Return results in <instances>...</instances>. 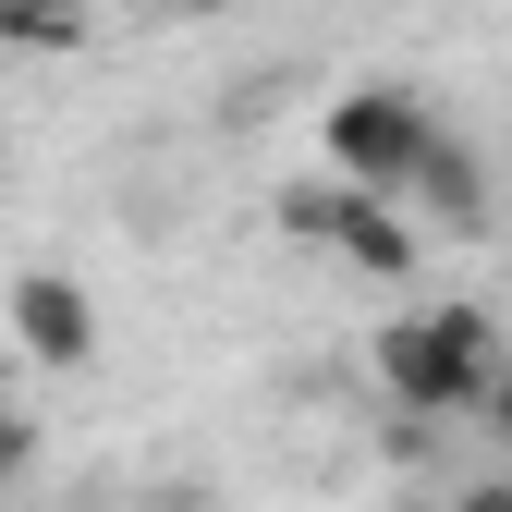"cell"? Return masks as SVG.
Returning a JSON list of instances; mask_svg holds the SVG:
<instances>
[{
  "label": "cell",
  "instance_id": "obj_3",
  "mask_svg": "<svg viewBox=\"0 0 512 512\" xmlns=\"http://www.w3.org/2000/svg\"><path fill=\"white\" fill-rule=\"evenodd\" d=\"M0 330H13V354H25V366L86 378V366H98V293H86L74 269H25L13 293H0Z\"/></svg>",
  "mask_w": 512,
  "mask_h": 512
},
{
  "label": "cell",
  "instance_id": "obj_2",
  "mask_svg": "<svg viewBox=\"0 0 512 512\" xmlns=\"http://www.w3.org/2000/svg\"><path fill=\"white\" fill-rule=\"evenodd\" d=\"M427 147H439V110L403 98V86H354V98H330V122H317V159H330V183H354V196H391V208H403V183L427 171Z\"/></svg>",
  "mask_w": 512,
  "mask_h": 512
},
{
  "label": "cell",
  "instance_id": "obj_6",
  "mask_svg": "<svg viewBox=\"0 0 512 512\" xmlns=\"http://www.w3.org/2000/svg\"><path fill=\"white\" fill-rule=\"evenodd\" d=\"M86 0H0V49H74Z\"/></svg>",
  "mask_w": 512,
  "mask_h": 512
},
{
  "label": "cell",
  "instance_id": "obj_9",
  "mask_svg": "<svg viewBox=\"0 0 512 512\" xmlns=\"http://www.w3.org/2000/svg\"><path fill=\"white\" fill-rule=\"evenodd\" d=\"M452 512H512V476H476V488H452Z\"/></svg>",
  "mask_w": 512,
  "mask_h": 512
},
{
  "label": "cell",
  "instance_id": "obj_4",
  "mask_svg": "<svg viewBox=\"0 0 512 512\" xmlns=\"http://www.w3.org/2000/svg\"><path fill=\"white\" fill-rule=\"evenodd\" d=\"M317 256H342L354 281H403L427 244H415V208H391V196H354V183H342V196H330V244H317Z\"/></svg>",
  "mask_w": 512,
  "mask_h": 512
},
{
  "label": "cell",
  "instance_id": "obj_1",
  "mask_svg": "<svg viewBox=\"0 0 512 512\" xmlns=\"http://www.w3.org/2000/svg\"><path fill=\"white\" fill-rule=\"evenodd\" d=\"M366 378L391 391L403 427H452L500 391V330H488V305H415L366 342Z\"/></svg>",
  "mask_w": 512,
  "mask_h": 512
},
{
  "label": "cell",
  "instance_id": "obj_8",
  "mask_svg": "<svg viewBox=\"0 0 512 512\" xmlns=\"http://www.w3.org/2000/svg\"><path fill=\"white\" fill-rule=\"evenodd\" d=\"M25 464H37V415H25V403H0V488H13Z\"/></svg>",
  "mask_w": 512,
  "mask_h": 512
},
{
  "label": "cell",
  "instance_id": "obj_7",
  "mask_svg": "<svg viewBox=\"0 0 512 512\" xmlns=\"http://www.w3.org/2000/svg\"><path fill=\"white\" fill-rule=\"evenodd\" d=\"M330 196H342L330 171H317V183H293V196H281V232H293V244H330Z\"/></svg>",
  "mask_w": 512,
  "mask_h": 512
},
{
  "label": "cell",
  "instance_id": "obj_5",
  "mask_svg": "<svg viewBox=\"0 0 512 512\" xmlns=\"http://www.w3.org/2000/svg\"><path fill=\"white\" fill-rule=\"evenodd\" d=\"M403 196H415L427 220H452V232H476V220H488V171H476V159H464L452 135H439V147H427V171L403 183Z\"/></svg>",
  "mask_w": 512,
  "mask_h": 512
}]
</instances>
